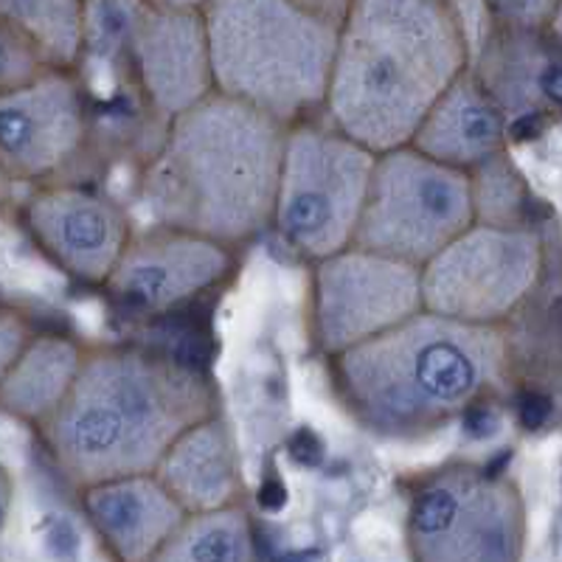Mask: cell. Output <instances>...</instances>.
<instances>
[{
  "instance_id": "cell-25",
  "label": "cell",
  "mask_w": 562,
  "mask_h": 562,
  "mask_svg": "<svg viewBox=\"0 0 562 562\" xmlns=\"http://www.w3.org/2000/svg\"><path fill=\"white\" fill-rule=\"evenodd\" d=\"M32 340L34 338L29 335V326L23 324V318L14 315L12 310H7L3 318H0V358H3V369L12 366Z\"/></svg>"
},
{
  "instance_id": "cell-23",
  "label": "cell",
  "mask_w": 562,
  "mask_h": 562,
  "mask_svg": "<svg viewBox=\"0 0 562 562\" xmlns=\"http://www.w3.org/2000/svg\"><path fill=\"white\" fill-rule=\"evenodd\" d=\"M48 68L43 54L29 43L20 32L3 23V74H0V85L3 90L20 88V85L37 79L43 70Z\"/></svg>"
},
{
  "instance_id": "cell-15",
  "label": "cell",
  "mask_w": 562,
  "mask_h": 562,
  "mask_svg": "<svg viewBox=\"0 0 562 562\" xmlns=\"http://www.w3.org/2000/svg\"><path fill=\"white\" fill-rule=\"evenodd\" d=\"M79 492L85 518L110 554L124 562L158 560L160 549L189 515L158 473L102 481Z\"/></svg>"
},
{
  "instance_id": "cell-8",
  "label": "cell",
  "mask_w": 562,
  "mask_h": 562,
  "mask_svg": "<svg viewBox=\"0 0 562 562\" xmlns=\"http://www.w3.org/2000/svg\"><path fill=\"white\" fill-rule=\"evenodd\" d=\"M419 562H512L524 557L526 506L509 479L453 464L428 475L408 506Z\"/></svg>"
},
{
  "instance_id": "cell-12",
  "label": "cell",
  "mask_w": 562,
  "mask_h": 562,
  "mask_svg": "<svg viewBox=\"0 0 562 562\" xmlns=\"http://www.w3.org/2000/svg\"><path fill=\"white\" fill-rule=\"evenodd\" d=\"M82 88L68 68H45L37 79L0 97V160L12 180H40L65 167L85 138Z\"/></svg>"
},
{
  "instance_id": "cell-11",
  "label": "cell",
  "mask_w": 562,
  "mask_h": 562,
  "mask_svg": "<svg viewBox=\"0 0 562 562\" xmlns=\"http://www.w3.org/2000/svg\"><path fill=\"white\" fill-rule=\"evenodd\" d=\"M228 248L203 234L155 225L130 239L108 290L135 313H169L231 273Z\"/></svg>"
},
{
  "instance_id": "cell-14",
  "label": "cell",
  "mask_w": 562,
  "mask_h": 562,
  "mask_svg": "<svg viewBox=\"0 0 562 562\" xmlns=\"http://www.w3.org/2000/svg\"><path fill=\"white\" fill-rule=\"evenodd\" d=\"M26 225L59 270L88 284H108L133 239L113 200L77 186H52L34 194Z\"/></svg>"
},
{
  "instance_id": "cell-16",
  "label": "cell",
  "mask_w": 562,
  "mask_h": 562,
  "mask_svg": "<svg viewBox=\"0 0 562 562\" xmlns=\"http://www.w3.org/2000/svg\"><path fill=\"white\" fill-rule=\"evenodd\" d=\"M414 147L456 169L475 167L504 153L506 115L479 70L467 68L430 108L416 130Z\"/></svg>"
},
{
  "instance_id": "cell-19",
  "label": "cell",
  "mask_w": 562,
  "mask_h": 562,
  "mask_svg": "<svg viewBox=\"0 0 562 562\" xmlns=\"http://www.w3.org/2000/svg\"><path fill=\"white\" fill-rule=\"evenodd\" d=\"M256 557L254 526L239 504L189 512L158 562H248Z\"/></svg>"
},
{
  "instance_id": "cell-28",
  "label": "cell",
  "mask_w": 562,
  "mask_h": 562,
  "mask_svg": "<svg viewBox=\"0 0 562 562\" xmlns=\"http://www.w3.org/2000/svg\"><path fill=\"white\" fill-rule=\"evenodd\" d=\"M546 32H549L551 37H554V43L562 48V0H557V9H554V14H551Z\"/></svg>"
},
{
  "instance_id": "cell-4",
  "label": "cell",
  "mask_w": 562,
  "mask_h": 562,
  "mask_svg": "<svg viewBox=\"0 0 562 562\" xmlns=\"http://www.w3.org/2000/svg\"><path fill=\"white\" fill-rule=\"evenodd\" d=\"M506 338L498 326L422 310L335 358V380L360 425L380 436H416L467 414L498 389Z\"/></svg>"
},
{
  "instance_id": "cell-13",
  "label": "cell",
  "mask_w": 562,
  "mask_h": 562,
  "mask_svg": "<svg viewBox=\"0 0 562 562\" xmlns=\"http://www.w3.org/2000/svg\"><path fill=\"white\" fill-rule=\"evenodd\" d=\"M127 48L144 97L169 122L217 90L203 12L153 7L144 0Z\"/></svg>"
},
{
  "instance_id": "cell-22",
  "label": "cell",
  "mask_w": 562,
  "mask_h": 562,
  "mask_svg": "<svg viewBox=\"0 0 562 562\" xmlns=\"http://www.w3.org/2000/svg\"><path fill=\"white\" fill-rule=\"evenodd\" d=\"M144 0H88L85 14V48L102 57H113L127 48Z\"/></svg>"
},
{
  "instance_id": "cell-27",
  "label": "cell",
  "mask_w": 562,
  "mask_h": 562,
  "mask_svg": "<svg viewBox=\"0 0 562 562\" xmlns=\"http://www.w3.org/2000/svg\"><path fill=\"white\" fill-rule=\"evenodd\" d=\"M153 7H164V9H186V12H205L211 0H147Z\"/></svg>"
},
{
  "instance_id": "cell-18",
  "label": "cell",
  "mask_w": 562,
  "mask_h": 562,
  "mask_svg": "<svg viewBox=\"0 0 562 562\" xmlns=\"http://www.w3.org/2000/svg\"><path fill=\"white\" fill-rule=\"evenodd\" d=\"M85 351L63 335H37L12 366L3 369L0 405L20 422L43 425L77 383Z\"/></svg>"
},
{
  "instance_id": "cell-5",
  "label": "cell",
  "mask_w": 562,
  "mask_h": 562,
  "mask_svg": "<svg viewBox=\"0 0 562 562\" xmlns=\"http://www.w3.org/2000/svg\"><path fill=\"white\" fill-rule=\"evenodd\" d=\"M203 14L220 93L284 124L324 108L340 26L295 0H211Z\"/></svg>"
},
{
  "instance_id": "cell-29",
  "label": "cell",
  "mask_w": 562,
  "mask_h": 562,
  "mask_svg": "<svg viewBox=\"0 0 562 562\" xmlns=\"http://www.w3.org/2000/svg\"><path fill=\"white\" fill-rule=\"evenodd\" d=\"M557 194H560V205H557V209H560V217H562V186H557Z\"/></svg>"
},
{
  "instance_id": "cell-3",
  "label": "cell",
  "mask_w": 562,
  "mask_h": 562,
  "mask_svg": "<svg viewBox=\"0 0 562 562\" xmlns=\"http://www.w3.org/2000/svg\"><path fill=\"white\" fill-rule=\"evenodd\" d=\"M467 68L470 37L450 0H351L326 115L374 153L403 147Z\"/></svg>"
},
{
  "instance_id": "cell-24",
  "label": "cell",
  "mask_w": 562,
  "mask_h": 562,
  "mask_svg": "<svg viewBox=\"0 0 562 562\" xmlns=\"http://www.w3.org/2000/svg\"><path fill=\"white\" fill-rule=\"evenodd\" d=\"M490 12L512 29H546L557 9V0H484Z\"/></svg>"
},
{
  "instance_id": "cell-6",
  "label": "cell",
  "mask_w": 562,
  "mask_h": 562,
  "mask_svg": "<svg viewBox=\"0 0 562 562\" xmlns=\"http://www.w3.org/2000/svg\"><path fill=\"white\" fill-rule=\"evenodd\" d=\"M378 155L333 124H290L273 217L281 239L313 262L355 245Z\"/></svg>"
},
{
  "instance_id": "cell-10",
  "label": "cell",
  "mask_w": 562,
  "mask_h": 562,
  "mask_svg": "<svg viewBox=\"0 0 562 562\" xmlns=\"http://www.w3.org/2000/svg\"><path fill=\"white\" fill-rule=\"evenodd\" d=\"M422 310L419 265L358 245L315 265V338L329 358L389 333Z\"/></svg>"
},
{
  "instance_id": "cell-7",
  "label": "cell",
  "mask_w": 562,
  "mask_h": 562,
  "mask_svg": "<svg viewBox=\"0 0 562 562\" xmlns=\"http://www.w3.org/2000/svg\"><path fill=\"white\" fill-rule=\"evenodd\" d=\"M473 223V175L403 144L378 155L355 245L425 268Z\"/></svg>"
},
{
  "instance_id": "cell-1",
  "label": "cell",
  "mask_w": 562,
  "mask_h": 562,
  "mask_svg": "<svg viewBox=\"0 0 562 562\" xmlns=\"http://www.w3.org/2000/svg\"><path fill=\"white\" fill-rule=\"evenodd\" d=\"M217 414V396L192 366L144 349L85 355L65 403L40 425L48 456L77 486L155 473L186 430Z\"/></svg>"
},
{
  "instance_id": "cell-2",
  "label": "cell",
  "mask_w": 562,
  "mask_h": 562,
  "mask_svg": "<svg viewBox=\"0 0 562 562\" xmlns=\"http://www.w3.org/2000/svg\"><path fill=\"white\" fill-rule=\"evenodd\" d=\"M290 124L214 90L169 122L140 178L155 225L239 245L273 225Z\"/></svg>"
},
{
  "instance_id": "cell-26",
  "label": "cell",
  "mask_w": 562,
  "mask_h": 562,
  "mask_svg": "<svg viewBox=\"0 0 562 562\" xmlns=\"http://www.w3.org/2000/svg\"><path fill=\"white\" fill-rule=\"evenodd\" d=\"M301 9L318 14V18L329 20L335 26H344L346 14L351 9V0H295Z\"/></svg>"
},
{
  "instance_id": "cell-21",
  "label": "cell",
  "mask_w": 562,
  "mask_h": 562,
  "mask_svg": "<svg viewBox=\"0 0 562 562\" xmlns=\"http://www.w3.org/2000/svg\"><path fill=\"white\" fill-rule=\"evenodd\" d=\"M475 192V214L479 223L490 225H524V178L506 153L495 155L486 164L475 167L473 172Z\"/></svg>"
},
{
  "instance_id": "cell-9",
  "label": "cell",
  "mask_w": 562,
  "mask_h": 562,
  "mask_svg": "<svg viewBox=\"0 0 562 562\" xmlns=\"http://www.w3.org/2000/svg\"><path fill=\"white\" fill-rule=\"evenodd\" d=\"M543 273V243L526 225L473 223L422 268L425 310L498 326Z\"/></svg>"
},
{
  "instance_id": "cell-17",
  "label": "cell",
  "mask_w": 562,
  "mask_h": 562,
  "mask_svg": "<svg viewBox=\"0 0 562 562\" xmlns=\"http://www.w3.org/2000/svg\"><path fill=\"white\" fill-rule=\"evenodd\" d=\"M158 479L167 484L186 512L220 509L239 498L237 445L225 419L205 416L175 441L158 464Z\"/></svg>"
},
{
  "instance_id": "cell-20",
  "label": "cell",
  "mask_w": 562,
  "mask_h": 562,
  "mask_svg": "<svg viewBox=\"0 0 562 562\" xmlns=\"http://www.w3.org/2000/svg\"><path fill=\"white\" fill-rule=\"evenodd\" d=\"M0 14L43 54L48 68H70L82 57L88 0H0Z\"/></svg>"
}]
</instances>
